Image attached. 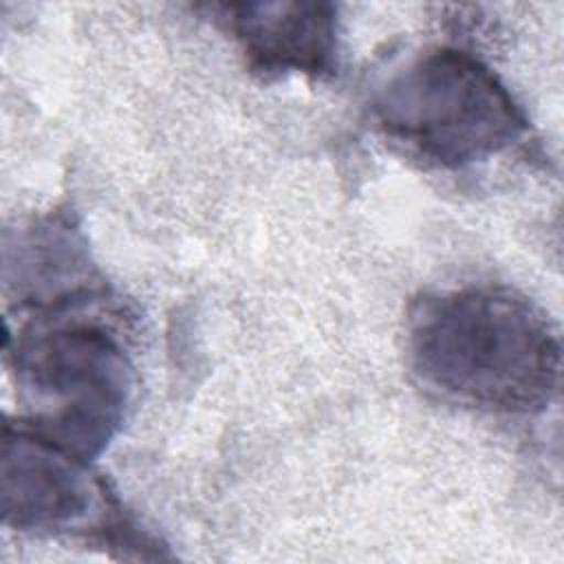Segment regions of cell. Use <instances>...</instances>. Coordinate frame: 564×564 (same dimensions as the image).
<instances>
[{
	"instance_id": "obj_1",
	"label": "cell",
	"mask_w": 564,
	"mask_h": 564,
	"mask_svg": "<svg viewBox=\"0 0 564 564\" xmlns=\"http://www.w3.org/2000/svg\"><path fill=\"white\" fill-rule=\"evenodd\" d=\"M560 337L529 300L494 286L425 293L408 317L416 379L460 405L533 414L560 386Z\"/></svg>"
},
{
	"instance_id": "obj_2",
	"label": "cell",
	"mask_w": 564,
	"mask_h": 564,
	"mask_svg": "<svg viewBox=\"0 0 564 564\" xmlns=\"http://www.w3.org/2000/svg\"><path fill=\"white\" fill-rule=\"evenodd\" d=\"M372 115L388 139L438 167L485 161L518 141L529 123L487 64L449 46L397 70L379 88Z\"/></svg>"
},
{
	"instance_id": "obj_3",
	"label": "cell",
	"mask_w": 564,
	"mask_h": 564,
	"mask_svg": "<svg viewBox=\"0 0 564 564\" xmlns=\"http://www.w3.org/2000/svg\"><path fill=\"white\" fill-rule=\"evenodd\" d=\"M15 379L37 432L84 460L121 430L132 399V368L119 339L93 322L31 326L15 346Z\"/></svg>"
},
{
	"instance_id": "obj_4",
	"label": "cell",
	"mask_w": 564,
	"mask_h": 564,
	"mask_svg": "<svg viewBox=\"0 0 564 564\" xmlns=\"http://www.w3.org/2000/svg\"><path fill=\"white\" fill-rule=\"evenodd\" d=\"M2 518L20 531L79 529L101 511V482L88 460L26 427L2 441Z\"/></svg>"
},
{
	"instance_id": "obj_5",
	"label": "cell",
	"mask_w": 564,
	"mask_h": 564,
	"mask_svg": "<svg viewBox=\"0 0 564 564\" xmlns=\"http://www.w3.org/2000/svg\"><path fill=\"white\" fill-rule=\"evenodd\" d=\"M229 26L264 75H326L337 57V9L328 2H249L227 7Z\"/></svg>"
}]
</instances>
